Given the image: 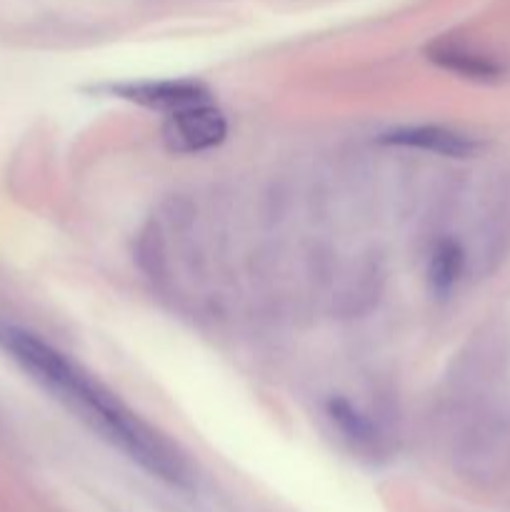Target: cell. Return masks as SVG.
<instances>
[{"mask_svg":"<svg viewBox=\"0 0 510 512\" xmlns=\"http://www.w3.org/2000/svg\"><path fill=\"white\" fill-rule=\"evenodd\" d=\"M5 345L20 368L28 370L43 388H48L63 405H68L90 430L108 440L113 448L153 478L170 488H190L193 468L183 450L165 438L158 428L130 410L113 390L80 368L78 363L55 350L38 335L20 328L0 330Z\"/></svg>","mask_w":510,"mask_h":512,"instance_id":"6da1fadb","label":"cell"},{"mask_svg":"<svg viewBox=\"0 0 510 512\" xmlns=\"http://www.w3.org/2000/svg\"><path fill=\"white\" fill-rule=\"evenodd\" d=\"M160 135L170 153H205L223 143L228 135V123H225L223 113L208 100V103L188 105V108L165 115Z\"/></svg>","mask_w":510,"mask_h":512,"instance_id":"7a4b0ae2","label":"cell"},{"mask_svg":"<svg viewBox=\"0 0 510 512\" xmlns=\"http://www.w3.org/2000/svg\"><path fill=\"white\" fill-rule=\"evenodd\" d=\"M113 93L128 103L165 115L210 100L208 88L198 80H140V83L113 85Z\"/></svg>","mask_w":510,"mask_h":512,"instance_id":"3957f363","label":"cell"},{"mask_svg":"<svg viewBox=\"0 0 510 512\" xmlns=\"http://www.w3.org/2000/svg\"><path fill=\"white\" fill-rule=\"evenodd\" d=\"M380 143L393 148L423 150V153L443 155V158H470L480 150V140L463 130L445 128V125H403L383 133Z\"/></svg>","mask_w":510,"mask_h":512,"instance_id":"277c9868","label":"cell"},{"mask_svg":"<svg viewBox=\"0 0 510 512\" xmlns=\"http://www.w3.org/2000/svg\"><path fill=\"white\" fill-rule=\"evenodd\" d=\"M430 63L460 78L475 80V83H498L505 78L508 68L493 55L473 48L460 38H440L428 48Z\"/></svg>","mask_w":510,"mask_h":512,"instance_id":"5b68a950","label":"cell"},{"mask_svg":"<svg viewBox=\"0 0 510 512\" xmlns=\"http://www.w3.org/2000/svg\"><path fill=\"white\" fill-rule=\"evenodd\" d=\"M325 415H328V420L333 423V428L338 430L340 438H343L355 453H383V435H380V428L368 418V415L360 413L350 400L333 398L325 405Z\"/></svg>","mask_w":510,"mask_h":512,"instance_id":"8992f818","label":"cell"},{"mask_svg":"<svg viewBox=\"0 0 510 512\" xmlns=\"http://www.w3.org/2000/svg\"><path fill=\"white\" fill-rule=\"evenodd\" d=\"M465 268V253L458 240L443 238L435 243L428 258V280L435 293L445 295L455 288Z\"/></svg>","mask_w":510,"mask_h":512,"instance_id":"52a82bcc","label":"cell"}]
</instances>
